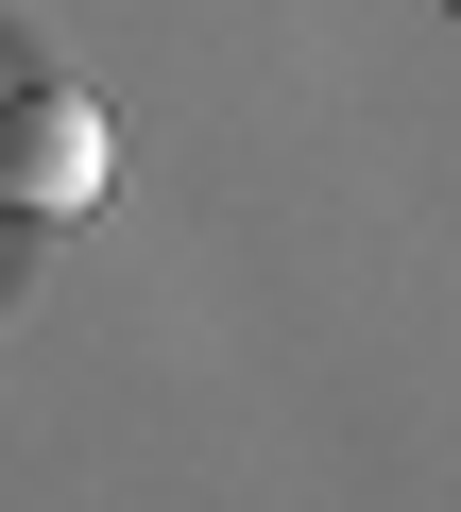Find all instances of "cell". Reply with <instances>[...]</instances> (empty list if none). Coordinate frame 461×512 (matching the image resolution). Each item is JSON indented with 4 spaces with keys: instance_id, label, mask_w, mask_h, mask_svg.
<instances>
[{
    "instance_id": "obj_1",
    "label": "cell",
    "mask_w": 461,
    "mask_h": 512,
    "mask_svg": "<svg viewBox=\"0 0 461 512\" xmlns=\"http://www.w3.org/2000/svg\"><path fill=\"white\" fill-rule=\"evenodd\" d=\"M103 188H120V120L86 86H18V103H0V205H18V222H69Z\"/></svg>"
}]
</instances>
